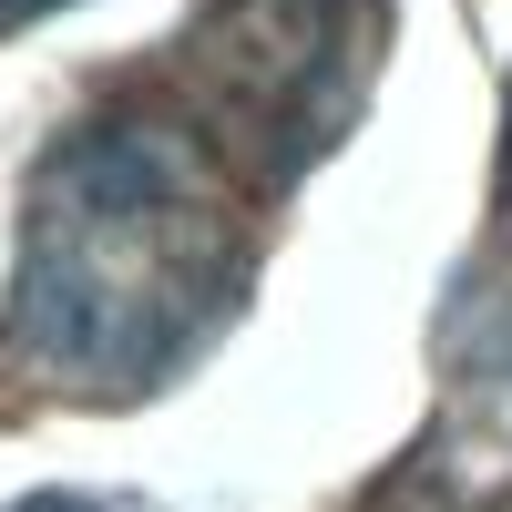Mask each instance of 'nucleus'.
<instances>
[{
    "label": "nucleus",
    "instance_id": "f03ea898",
    "mask_svg": "<svg viewBox=\"0 0 512 512\" xmlns=\"http://www.w3.org/2000/svg\"><path fill=\"white\" fill-rule=\"evenodd\" d=\"M379 52V0H195L185 21V123L236 185H297L359 123Z\"/></svg>",
    "mask_w": 512,
    "mask_h": 512
},
{
    "label": "nucleus",
    "instance_id": "39448f33",
    "mask_svg": "<svg viewBox=\"0 0 512 512\" xmlns=\"http://www.w3.org/2000/svg\"><path fill=\"white\" fill-rule=\"evenodd\" d=\"M52 11H72V0H0V31H31V21H52Z\"/></svg>",
    "mask_w": 512,
    "mask_h": 512
},
{
    "label": "nucleus",
    "instance_id": "7ed1b4c3",
    "mask_svg": "<svg viewBox=\"0 0 512 512\" xmlns=\"http://www.w3.org/2000/svg\"><path fill=\"white\" fill-rule=\"evenodd\" d=\"M0 512H113V502H93V492H31V502H0Z\"/></svg>",
    "mask_w": 512,
    "mask_h": 512
},
{
    "label": "nucleus",
    "instance_id": "f257e3e1",
    "mask_svg": "<svg viewBox=\"0 0 512 512\" xmlns=\"http://www.w3.org/2000/svg\"><path fill=\"white\" fill-rule=\"evenodd\" d=\"M256 246L236 175L175 103H103L31 164L0 359L62 400H144L236 318Z\"/></svg>",
    "mask_w": 512,
    "mask_h": 512
},
{
    "label": "nucleus",
    "instance_id": "20e7f679",
    "mask_svg": "<svg viewBox=\"0 0 512 512\" xmlns=\"http://www.w3.org/2000/svg\"><path fill=\"white\" fill-rule=\"evenodd\" d=\"M492 226L512 236V113H502V175H492Z\"/></svg>",
    "mask_w": 512,
    "mask_h": 512
}]
</instances>
